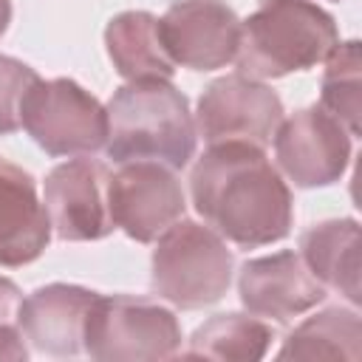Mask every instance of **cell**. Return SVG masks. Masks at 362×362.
<instances>
[{
	"label": "cell",
	"instance_id": "obj_11",
	"mask_svg": "<svg viewBox=\"0 0 362 362\" xmlns=\"http://www.w3.org/2000/svg\"><path fill=\"white\" fill-rule=\"evenodd\" d=\"M107 170L93 158H71L45 175V212L59 240H102L116 226L107 209Z\"/></svg>",
	"mask_w": 362,
	"mask_h": 362
},
{
	"label": "cell",
	"instance_id": "obj_17",
	"mask_svg": "<svg viewBox=\"0 0 362 362\" xmlns=\"http://www.w3.org/2000/svg\"><path fill=\"white\" fill-rule=\"evenodd\" d=\"M362 354V322L356 308H325L303 320L277 351V359H351Z\"/></svg>",
	"mask_w": 362,
	"mask_h": 362
},
{
	"label": "cell",
	"instance_id": "obj_16",
	"mask_svg": "<svg viewBox=\"0 0 362 362\" xmlns=\"http://www.w3.org/2000/svg\"><path fill=\"white\" fill-rule=\"evenodd\" d=\"M105 48L119 76L136 79H170L175 65L167 57L158 37V17L150 11H122L105 28Z\"/></svg>",
	"mask_w": 362,
	"mask_h": 362
},
{
	"label": "cell",
	"instance_id": "obj_1",
	"mask_svg": "<svg viewBox=\"0 0 362 362\" xmlns=\"http://www.w3.org/2000/svg\"><path fill=\"white\" fill-rule=\"evenodd\" d=\"M189 192L206 226L240 249L269 246L291 232V189L257 144H209L192 167Z\"/></svg>",
	"mask_w": 362,
	"mask_h": 362
},
{
	"label": "cell",
	"instance_id": "obj_2",
	"mask_svg": "<svg viewBox=\"0 0 362 362\" xmlns=\"http://www.w3.org/2000/svg\"><path fill=\"white\" fill-rule=\"evenodd\" d=\"M105 153L116 164L158 161L173 170L189 164L198 141L187 96L170 79H136L122 85L110 102Z\"/></svg>",
	"mask_w": 362,
	"mask_h": 362
},
{
	"label": "cell",
	"instance_id": "obj_7",
	"mask_svg": "<svg viewBox=\"0 0 362 362\" xmlns=\"http://www.w3.org/2000/svg\"><path fill=\"white\" fill-rule=\"evenodd\" d=\"M283 122L280 96L260 79L243 74H226L206 85L195 110V130L206 144L249 141L269 144Z\"/></svg>",
	"mask_w": 362,
	"mask_h": 362
},
{
	"label": "cell",
	"instance_id": "obj_14",
	"mask_svg": "<svg viewBox=\"0 0 362 362\" xmlns=\"http://www.w3.org/2000/svg\"><path fill=\"white\" fill-rule=\"evenodd\" d=\"M48 240L51 221L34 178L8 158H0V266L34 263Z\"/></svg>",
	"mask_w": 362,
	"mask_h": 362
},
{
	"label": "cell",
	"instance_id": "obj_21",
	"mask_svg": "<svg viewBox=\"0 0 362 362\" xmlns=\"http://www.w3.org/2000/svg\"><path fill=\"white\" fill-rule=\"evenodd\" d=\"M28 356V348L23 342V331L17 322H0V359L23 362Z\"/></svg>",
	"mask_w": 362,
	"mask_h": 362
},
{
	"label": "cell",
	"instance_id": "obj_5",
	"mask_svg": "<svg viewBox=\"0 0 362 362\" xmlns=\"http://www.w3.org/2000/svg\"><path fill=\"white\" fill-rule=\"evenodd\" d=\"M181 342L178 317L147 297L99 294L85 325V354L99 362L173 359Z\"/></svg>",
	"mask_w": 362,
	"mask_h": 362
},
{
	"label": "cell",
	"instance_id": "obj_3",
	"mask_svg": "<svg viewBox=\"0 0 362 362\" xmlns=\"http://www.w3.org/2000/svg\"><path fill=\"white\" fill-rule=\"evenodd\" d=\"M339 42L334 17L311 0H263L240 20L238 74L277 79L314 68Z\"/></svg>",
	"mask_w": 362,
	"mask_h": 362
},
{
	"label": "cell",
	"instance_id": "obj_4",
	"mask_svg": "<svg viewBox=\"0 0 362 362\" xmlns=\"http://www.w3.org/2000/svg\"><path fill=\"white\" fill-rule=\"evenodd\" d=\"M235 257L226 240L195 221H175L158 235L150 263V288L184 308H204L218 303L232 283Z\"/></svg>",
	"mask_w": 362,
	"mask_h": 362
},
{
	"label": "cell",
	"instance_id": "obj_9",
	"mask_svg": "<svg viewBox=\"0 0 362 362\" xmlns=\"http://www.w3.org/2000/svg\"><path fill=\"white\" fill-rule=\"evenodd\" d=\"M272 139L280 170L303 189L328 187L348 170L351 133L317 105L283 119Z\"/></svg>",
	"mask_w": 362,
	"mask_h": 362
},
{
	"label": "cell",
	"instance_id": "obj_10",
	"mask_svg": "<svg viewBox=\"0 0 362 362\" xmlns=\"http://www.w3.org/2000/svg\"><path fill=\"white\" fill-rule=\"evenodd\" d=\"M158 37L173 65L218 71L238 54L240 20L223 0H175L158 20Z\"/></svg>",
	"mask_w": 362,
	"mask_h": 362
},
{
	"label": "cell",
	"instance_id": "obj_15",
	"mask_svg": "<svg viewBox=\"0 0 362 362\" xmlns=\"http://www.w3.org/2000/svg\"><path fill=\"white\" fill-rule=\"evenodd\" d=\"M300 257L325 288L345 294L351 305L359 303V223L354 218H334L305 229Z\"/></svg>",
	"mask_w": 362,
	"mask_h": 362
},
{
	"label": "cell",
	"instance_id": "obj_22",
	"mask_svg": "<svg viewBox=\"0 0 362 362\" xmlns=\"http://www.w3.org/2000/svg\"><path fill=\"white\" fill-rule=\"evenodd\" d=\"M20 303H23L20 286L8 277H0V322H17Z\"/></svg>",
	"mask_w": 362,
	"mask_h": 362
},
{
	"label": "cell",
	"instance_id": "obj_8",
	"mask_svg": "<svg viewBox=\"0 0 362 362\" xmlns=\"http://www.w3.org/2000/svg\"><path fill=\"white\" fill-rule=\"evenodd\" d=\"M107 209L113 226L127 238L153 243L184 218L187 201L173 167L158 161H127L107 178Z\"/></svg>",
	"mask_w": 362,
	"mask_h": 362
},
{
	"label": "cell",
	"instance_id": "obj_13",
	"mask_svg": "<svg viewBox=\"0 0 362 362\" xmlns=\"http://www.w3.org/2000/svg\"><path fill=\"white\" fill-rule=\"evenodd\" d=\"M99 291L48 283L31 291L17 311V328L37 351L51 356H76L85 354V325Z\"/></svg>",
	"mask_w": 362,
	"mask_h": 362
},
{
	"label": "cell",
	"instance_id": "obj_12",
	"mask_svg": "<svg viewBox=\"0 0 362 362\" xmlns=\"http://www.w3.org/2000/svg\"><path fill=\"white\" fill-rule=\"evenodd\" d=\"M238 294L249 314L288 322L325 300V286L311 274L300 252H274L246 260L238 274Z\"/></svg>",
	"mask_w": 362,
	"mask_h": 362
},
{
	"label": "cell",
	"instance_id": "obj_18",
	"mask_svg": "<svg viewBox=\"0 0 362 362\" xmlns=\"http://www.w3.org/2000/svg\"><path fill=\"white\" fill-rule=\"evenodd\" d=\"M274 334L272 328L257 320L255 314H215L204 325L195 328L189 348L184 356H204V359H232V362H255L263 359Z\"/></svg>",
	"mask_w": 362,
	"mask_h": 362
},
{
	"label": "cell",
	"instance_id": "obj_19",
	"mask_svg": "<svg viewBox=\"0 0 362 362\" xmlns=\"http://www.w3.org/2000/svg\"><path fill=\"white\" fill-rule=\"evenodd\" d=\"M322 93L320 107L328 110L351 136H359V110H362V82H359V42H337L322 59Z\"/></svg>",
	"mask_w": 362,
	"mask_h": 362
},
{
	"label": "cell",
	"instance_id": "obj_6",
	"mask_svg": "<svg viewBox=\"0 0 362 362\" xmlns=\"http://www.w3.org/2000/svg\"><path fill=\"white\" fill-rule=\"evenodd\" d=\"M20 124L48 156H90L105 147V105L74 79H37L20 107Z\"/></svg>",
	"mask_w": 362,
	"mask_h": 362
},
{
	"label": "cell",
	"instance_id": "obj_20",
	"mask_svg": "<svg viewBox=\"0 0 362 362\" xmlns=\"http://www.w3.org/2000/svg\"><path fill=\"white\" fill-rule=\"evenodd\" d=\"M37 71L23 59L0 54V136L20 130V107L28 88L37 82Z\"/></svg>",
	"mask_w": 362,
	"mask_h": 362
},
{
	"label": "cell",
	"instance_id": "obj_23",
	"mask_svg": "<svg viewBox=\"0 0 362 362\" xmlns=\"http://www.w3.org/2000/svg\"><path fill=\"white\" fill-rule=\"evenodd\" d=\"M8 23H11V0H0V37L6 34Z\"/></svg>",
	"mask_w": 362,
	"mask_h": 362
}]
</instances>
